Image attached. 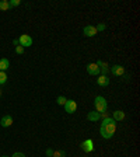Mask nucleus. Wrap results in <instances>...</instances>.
Segmentation results:
<instances>
[{"label":"nucleus","instance_id":"10","mask_svg":"<svg viewBox=\"0 0 140 157\" xmlns=\"http://www.w3.org/2000/svg\"><path fill=\"white\" fill-rule=\"evenodd\" d=\"M97 84L98 86H101V87H107L108 84H109V77L105 75H101V76H98L97 78Z\"/></svg>","mask_w":140,"mask_h":157},{"label":"nucleus","instance_id":"16","mask_svg":"<svg viewBox=\"0 0 140 157\" xmlns=\"http://www.w3.org/2000/svg\"><path fill=\"white\" fill-rule=\"evenodd\" d=\"M6 82H7L6 72H0V84H6Z\"/></svg>","mask_w":140,"mask_h":157},{"label":"nucleus","instance_id":"19","mask_svg":"<svg viewBox=\"0 0 140 157\" xmlns=\"http://www.w3.org/2000/svg\"><path fill=\"white\" fill-rule=\"evenodd\" d=\"M9 4H10V9H11V7H16V6H20V4H21V0H9Z\"/></svg>","mask_w":140,"mask_h":157},{"label":"nucleus","instance_id":"3","mask_svg":"<svg viewBox=\"0 0 140 157\" xmlns=\"http://www.w3.org/2000/svg\"><path fill=\"white\" fill-rule=\"evenodd\" d=\"M65 109L67 114H74L76 109H77V102L74 100H67L65 104Z\"/></svg>","mask_w":140,"mask_h":157},{"label":"nucleus","instance_id":"15","mask_svg":"<svg viewBox=\"0 0 140 157\" xmlns=\"http://www.w3.org/2000/svg\"><path fill=\"white\" fill-rule=\"evenodd\" d=\"M10 9V4H9V0H0V10L2 11H6V10Z\"/></svg>","mask_w":140,"mask_h":157},{"label":"nucleus","instance_id":"21","mask_svg":"<svg viewBox=\"0 0 140 157\" xmlns=\"http://www.w3.org/2000/svg\"><path fill=\"white\" fill-rule=\"evenodd\" d=\"M95 28H97V31H104L105 28H107V27H105V24H98V27H95Z\"/></svg>","mask_w":140,"mask_h":157},{"label":"nucleus","instance_id":"4","mask_svg":"<svg viewBox=\"0 0 140 157\" xmlns=\"http://www.w3.org/2000/svg\"><path fill=\"white\" fill-rule=\"evenodd\" d=\"M18 42H20V45L23 46V48H27V46L32 45V38H31L29 35H27V34H23V35L20 36Z\"/></svg>","mask_w":140,"mask_h":157},{"label":"nucleus","instance_id":"23","mask_svg":"<svg viewBox=\"0 0 140 157\" xmlns=\"http://www.w3.org/2000/svg\"><path fill=\"white\" fill-rule=\"evenodd\" d=\"M52 154H53L52 149H48V150H46V156H48V157H52Z\"/></svg>","mask_w":140,"mask_h":157},{"label":"nucleus","instance_id":"14","mask_svg":"<svg viewBox=\"0 0 140 157\" xmlns=\"http://www.w3.org/2000/svg\"><path fill=\"white\" fill-rule=\"evenodd\" d=\"M9 67H10L9 59H6V58H2V59H0V72H6Z\"/></svg>","mask_w":140,"mask_h":157},{"label":"nucleus","instance_id":"6","mask_svg":"<svg viewBox=\"0 0 140 157\" xmlns=\"http://www.w3.org/2000/svg\"><path fill=\"white\" fill-rule=\"evenodd\" d=\"M87 72H88V75H91V76H98L100 75V67L97 66V63H88Z\"/></svg>","mask_w":140,"mask_h":157},{"label":"nucleus","instance_id":"1","mask_svg":"<svg viewBox=\"0 0 140 157\" xmlns=\"http://www.w3.org/2000/svg\"><path fill=\"white\" fill-rule=\"evenodd\" d=\"M116 132V122L112 121L109 124H101V128H100V133L104 139H111L112 136Z\"/></svg>","mask_w":140,"mask_h":157},{"label":"nucleus","instance_id":"9","mask_svg":"<svg viewBox=\"0 0 140 157\" xmlns=\"http://www.w3.org/2000/svg\"><path fill=\"white\" fill-rule=\"evenodd\" d=\"M0 125L3 128H9L13 125V117L11 115H4L3 118H2V121H0Z\"/></svg>","mask_w":140,"mask_h":157},{"label":"nucleus","instance_id":"11","mask_svg":"<svg viewBox=\"0 0 140 157\" xmlns=\"http://www.w3.org/2000/svg\"><path fill=\"white\" fill-rule=\"evenodd\" d=\"M87 119L91 122H98L101 119V115H100V112H97V111H91L87 114Z\"/></svg>","mask_w":140,"mask_h":157},{"label":"nucleus","instance_id":"17","mask_svg":"<svg viewBox=\"0 0 140 157\" xmlns=\"http://www.w3.org/2000/svg\"><path fill=\"white\" fill-rule=\"evenodd\" d=\"M66 156V153L63 150H53V154H52V157H65Z\"/></svg>","mask_w":140,"mask_h":157},{"label":"nucleus","instance_id":"18","mask_svg":"<svg viewBox=\"0 0 140 157\" xmlns=\"http://www.w3.org/2000/svg\"><path fill=\"white\" fill-rule=\"evenodd\" d=\"M66 101H67V98L63 97V95H60V97L56 98V102H58L59 105H65V104H66Z\"/></svg>","mask_w":140,"mask_h":157},{"label":"nucleus","instance_id":"22","mask_svg":"<svg viewBox=\"0 0 140 157\" xmlns=\"http://www.w3.org/2000/svg\"><path fill=\"white\" fill-rule=\"evenodd\" d=\"M11 157H25V154H24V153H18V151H17V153H14Z\"/></svg>","mask_w":140,"mask_h":157},{"label":"nucleus","instance_id":"2","mask_svg":"<svg viewBox=\"0 0 140 157\" xmlns=\"http://www.w3.org/2000/svg\"><path fill=\"white\" fill-rule=\"evenodd\" d=\"M94 105H95V111L97 112H104L107 111V108H108V102L107 100H105L104 97H101V95H98V97H95L94 100Z\"/></svg>","mask_w":140,"mask_h":157},{"label":"nucleus","instance_id":"24","mask_svg":"<svg viewBox=\"0 0 140 157\" xmlns=\"http://www.w3.org/2000/svg\"><path fill=\"white\" fill-rule=\"evenodd\" d=\"M0 97H2V90H0Z\"/></svg>","mask_w":140,"mask_h":157},{"label":"nucleus","instance_id":"12","mask_svg":"<svg viewBox=\"0 0 140 157\" xmlns=\"http://www.w3.org/2000/svg\"><path fill=\"white\" fill-rule=\"evenodd\" d=\"M97 66L100 67V73H102V75L107 76V73L109 72V66H108L105 62H102V60H98V62H97Z\"/></svg>","mask_w":140,"mask_h":157},{"label":"nucleus","instance_id":"8","mask_svg":"<svg viewBox=\"0 0 140 157\" xmlns=\"http://www.w3.org/2000/svg\"><path fill=\"white\" fill-rule=\"evenodd\" d=\"M111 73L114 76H123L125 75V67L121 65H114L111 67Z\"/></svg>","mask_w":140,"mask_h":157},{"label":"nucleus","instance_id":"13","mask_svg":"<svg viewBox=\"0 0 140 157\" xmlns=\"http://www.w3.org/2000/svg\"><path fill=\"white\" fill-rule=\"evenodd\" d=\"M112 114H114V121L115 122L116 121H123L125 117H126V114H125L123 111H121V109H116V111H114Z\"/></svg>","mask_w":140,"mask_h":157},{"label":"nucleus","instance_id":"25","mask_svg":"<svg viewBox=\"0 0 140 157\" xmlns=\"http://www.w3.org/2000/svg\"><path fill=\"white\" fill-rule=\"evenodd\" d=\"M2 157H9V156H2Z\"/></svg>","mask_w":140,"mask_h":157},{"label":"nucleus","instance_id":"7","mask_svg":"<svg viewBox=\"0 0 140 157\" xmlns=\"http://www.w3.org/2000/svg\"><path fill=\"white\" fill-rule=\"evenodd\" d=\"M97 28L93 25H85L84 28H83V34H84V36H94L95 34H97Z\"/></svg>","mask_w":140,"mask_h":157},{"label":"nucleus","instance_id":"20","mask_svg":"<svg viewBox=\"0 0 140 157\" xmlns=\"http://www.w3.org/2000/svg\"><path fill=\"white\" fill-rule=\"evenodd\" d=\"M16 53H17V55H23V53H24V48H23V46L17 45L16 46Z\"/></svg>","mask_w":140,"mask_h":157},{"label":"nucleus","instance_id":"5","mask_svg":"<svg viewBox=\"0 0 140 157\" xmlns=\"http://www.w3.org/2000/svg\"><path fill=\"white\" fill-rule=\"evenodd\" d=\"M81 149L85 151V153H91V151L94 150V142H93L91 139H87V140H84L81 143Z\"/></svg>","mask_w":140,"mask_h":157}]
</instances>
